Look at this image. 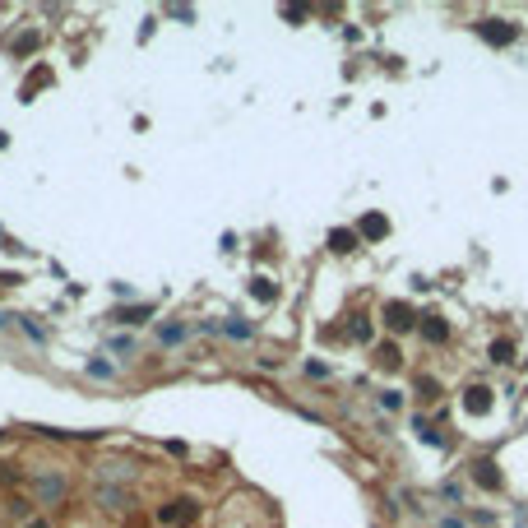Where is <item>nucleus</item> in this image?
<instances>
[{
	"instance_id": "obj_1",
	"label": "nucleus",
	"mask_w": 528,
	"mask_h": 528,
	"mask_svg": "<svg viewBox=\"0 0 528 528\" xmlns=\"http://www.w3.org/2000/svg\"><path fill=\"white\" fill-rule=\"evenodd\" d=\"M478 37L487 42V47H510L514 37H519V28H514V23H505V19H482V23H478Z\"/></svg>"
},
{
	"instance_id": "obj_2",
	"label": "nucleus",
	"mask_w": 528,
	"mask_h": 528,
	"mask_svg": "<svg viewBox=\"0 0 528 528\" xmlns=\"http://www.w3.org/2000/svg\"><path fill=\"white\" fill-rule=\"evenodd\" d=\"M162 519H167V524H176V528H190L195 519H200V500H190V496L171 500L167 510H162Z\"/></svg>"
},
{
	"instance_id": "obj_3",
	"label": "nucleus",
	"mask_w": 528,
	"mask_h": 528,
	"mask_svg": "<svg viewBox=\"0 0 528 528\" xmlns=\"http://www.w3.org/2000/svg\"><path fill=\"white\" fill-rule=\"evenodd\" d=\"M357 236H361V241H385V236H389V218L385 214H366L357 223Z\"/></svg>"
},
{
	"instance_id": "obj_4",
	"label": "nucleus",
	"mask_w": 528,
	"mask_h": 528,
	"mask_svg": "<svg viewBox=\"0 0 528 528\" xmlns=\"http://www.w3.org/2000/svg\"><path fill=\"white\" fill-rule=\"evenodd\" d=\"M464 413H473V417L491 413V389H487V385H473V389H464Z\"/></svg>"
},
{
	"instance_id": "obj_5",
	"label": "nucleus",
	"mask_w": 528,
	"mask_h": 528,
	"mask_svg": "<svg viewBox=\"0 0 528 528\" xmlns=\"http://www.w3.org/2000/svg\"><path fill=\"white\" fill-rule=\"evenodd\" d=\"M385 325L399 334V329H413V306L408 301H389L385 306Z\"/></svg>"
},
{
	"instance_id": "obj_6",
	"label": "nucleus",
	"mask_w": 528,
	"mask_h": 528,
	"mask_svg": "<svg viewBox=\"0 0 528 528\" xmlns=\"http://www.w3.org/2000/svg\"><path fill=\"white\" fill-rule=\"evenodd\" d=\"M473 482H478V487H487V491H500L496 464H491V459H478V464H473Z\"/></svg>"
},
{
	"instance_id": "obj_7",
	"label": "nucleus",
	"mask_w": 528,
	"mask_h": 528,
	"mask_svg": "<svg viewBox=\"0 0 528 528\" xmlns=\"http://www.w3.org/2000/svg\"><path fill=\"white\" fill-rule=\"evenodd\" d=\"M357 246H361V236L352 227H334L329 232V250H339V255H348V250H357Z\"/></svg>"
},
{
	"instance_id": "obj_8",
	"label": "nucleus",
	"mask_w": 528,
	"mask_h": 528,
	"mask_svg": "<svg viewBox=\"0 0 528 528\" xmlns=\"http://www.w3.org/2000/svg\"><path fill=\"white\" fill-rule=\"evenodd\" d=\"M37 496L47 500V505H56L65 496V478H37Z\"/></svg>"
},
{
	"instance_id": "obj_9",
	"label": "nucleus",
	"mask_w": 528,
	"mask_h": 528,
	"mask_svg": "<svg viewBox=\"0 0 528 528\" xmlns=\"http://www.w3.org/2000/svg\"><path fill=\"white\" fill-rule=\"evenodd\" d=\"M422 334H426L431 343H445V339H450V325H445L440 315H426V325H422Z\"/></svg>"
},
{
	"instance_id": "obj_10",
	"label": "nucleus",
	"mask_w": 528,
	"mask_h": 528,
	"mask_svg": "<svg viewBox=\"0 0 528 528\" xmlns=\"http://www.w3.org/2000/svg\"><path fill=\"white\" fill-rule=\"evenodd\" d=\"M97 500H102L107 510H121V505H125V500H130V496H125L121 487H97Z\"/></svg>"
},
{
	"instance_id": "obj_11",
	"label": "nucleus",
	"mask_w": 528,
	"mask_h": 528,
	"mask_svg": "<svg viewBox=\"0 0 528 528\" xmlns=\"http://www.w3.org/2000/svg\"><path fill=\"white\" fill-rule=\"evenodd\" d=\"M250 292H255V301H274V296H279V287H274L269 279H255V283H250Z\"/></svg>"
},
{
	"instance_id": "obj_12",
	"label": "nucleus",
	"mask_w": 528,
	"mask_h": 528,
	"mask_svg": "<svg viewBox=\"0 0 528 528\" xmlns=\"http://www.w3.org/2000/svg\"><path fill=\"white\" fill-rule=\"evenodd\" d=\"M413 431H417L422 440H426V445H445V440H440V431H431V426H426V417H417V422H413Z\"/></svg>"
},
{
	"instance_id": "obj_13",
	"label": "nucleus",
	"mask_w": 528,
	"mask_h": 528,
	"mask_svg": "<svg viewBox=\"0 0 528 528\" xmlns=\"http://www.w3.org/2000/svg\"><path fill=\"white\" fill-rule=\"evenodd\" d=\"M223 334H227V339H236V343H246V339H250V325H241V320H227V325H223Z\"/></svg>"
},
{
	"instance_id": "obj_14",
	"label": "nucleus",
	"mask_w": 528,
	"mask_h": 528,
	"mask_svg": "<svg viewBox=\"0 0 528 528\" xmlns=\"http://www.w3.org/2000/svg\"><path fill=\"white\" fill-rule=\"evenodd\" d=\"M88 375H102V380H107V375H116V366L102 361V357H93V361H88Z\"/></svg>"
},
{
	"instance_id": "obj_15",
	"label": "nucleus",
	"mask_w": 528,
	"mask_h": 528,
	"mask_svg": "<svg viewBox=\"0 0 528 528\" xmlns=\"http://www.w3.org/2000/svg\"><path fill=\"white\" fill-rule=\"evenodd\" d=\"M510 357H514V348H510V343H491V361H500V366H505Z\"/></svg>"
},
{
	"instance_id": "obj_16",
	"label": "nucleus",
	"mask_w": 528,
	"mask_h": 528,
	"mask_svg": "<svg viewBox=\"0 0 528 528\" xmlns=\"http://www.w3.org/2000/svg\"><path fill=\"white\" fill-rule=\"evenodd\" d=\"M186 339V325H162V343H181Z\"/></svg>"
},
{
	"instance_id": "obj_17",
	"label": "nucleus",
	"mask_w": 528,
	"mask_h": 528,
	"mask_svg": "<svg viewBox=\"0 0 528 528\" xmlns=\"http://www.w3.org/2000/svg\"><path fill=\"white\" fill-rule=\"evenodd\" d=\"M399 361H404L399 348H380V366H399Z\"/></svg>"
},
{
	"instance_id": "obj_18",
	"label": "nucleus",
	"mask_w": 528,
	"mask_h": 528,
	"mask_svg": "<svg viewBox=\"0 0 528 528\" xmlns=\"http://www.w3.org/2000/svg\"><path fill=\"white\" fill-rule=\"evenodd\" d=\"M352 339H357V343H371V325H366V320H357V325H352Z\"/></svg>"
},
{
	"instance_id": "obj_19",
	"label": "nucleus",
	"mask_w": 528,
	"mask_h": 528,
	"mask_svg": "<svg viewBox=\"0 0 528 528\" xmlns=\"http://www.w3.org/2000/svg\"><path fill=\"white\" fill-rule=\"evenodd\" d=\"M440 528H464V524H454V519H445V524H440Z\"/></svg>"
},
{
	"instance_id": "obj_20",
	"label": "nucleus",
	"mask_w": 528,
	"mask_h": 528,
	"mask_svg": "<svg viewBox=\"0 0 528 528\" xmlns=\"http://www.w3.org/2000/svg\"><path fill=\"white\" fill-rule=\"evenodd\" d=\"M28 528H47V524H28Z\"/></svg>"
}]
</instances>
